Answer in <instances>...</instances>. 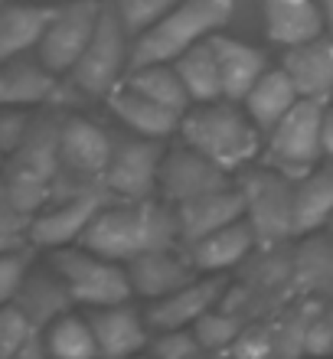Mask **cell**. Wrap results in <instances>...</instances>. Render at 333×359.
Returning <instances> with one entry per match:
<instances>
[{
  "label": "cell",
  "mask_w": 333,
  "mask_h": 359,
  "mask_svg": "<svg viewBox=\"0 0 333 359\" xmlns=\"http://www.w3.org/2000/svg\"><path fill=\"white\" fill-rule=\"evenodd\" d=\"M265 4L268 36L285 46H301L320 39L327 27V13L320 0H261Z\"/></svg>",
  "instance_id": "cell-18"
},
{
  "label": "cell",
  "mask_w": 333,
  "mask_h": 359,
  "mask_svg": "<svg viewBox=\"0 0 333 359\" xmlns=\"http://www.w3.org/2000/svg\"><path fill=\"white\" fill-rule=\"evenodd\" d=\"M124 86L137 88L141 95L154 98V102L163 104V108H173V111H180V114L190 111V102H193V98H190V92H186V86H183L180 72H177L170 62H163V66L131 69Z\"/></svg>",
  "instance_id": "cell-30"
},
{
  "label": "cell",
  "mask_w": 333,
  "mask_h": 359,
  "mask_svg": "<svg viewBox=\"0 0 333 359\" xmlns=\"http://www.w3.org/2000/svg\"><path fill=\"white\" fill-rule=\"evenodd\" d=\"M183 141L206 154L222 170H236L258 154V128L248 111H236V102H212L183 114Z\"/></svg>",
  "instance_id": "cell-4"
},
{
  "label": "cell",
  "mask_w": 333,
  "mask_h": 359,
  "mask_svg": "<svg viewBox=\"0 0 333 359\" xmlns=\"http://www.w3.org/2000/svg\"><path fill=\"white\" fill-rule=\"evenodd\" d=\"M210 46L216 49V59H219L226 102H245L248 92L258 86V79L265 76V56L238 39L222 36V33L210 36Z\"/></svg>",
  "instance_id": "cell-21"
},
{
  "label": "cell",
  "mask_w": 333,
  "mask_h": 359,
  "mask_svg": "<svg viewBox=\"0 0 333 359\" xmlns=\"http://www.w3.org/2000/svg\"><path fill=\"white\" fill-rule=\"evenodd\" d=\"M59 141H62V121L39 118L23 147L10 154L4 199L33 219L53 203V189H56L59 170H62Z\"/></svg>",
  "instance_id": "cell-3"
},
{
  "label": "cell",
  "mask_w": 333,
  "mask_h": 359,
  "mask_svg": "<svg viewBox=\"0 0 333 359\" xmlns=\"http://www.w3.org/2000/svg\"><path fill=\"white\" fill-rule=\"evenodd\" d=\"M245 193V219L255 229L258 242L275 245L281 238L297 236V187L275 167L255 170L242 180Z\"/></svg>",
  "instance_id": "cell-7"
},
{
  "label": "cell",
  "mask_w": 333,
  "mask_h": 359,
  "mask_svg": "<svg viewBox=\"0 0 333 359\" xmlns=\"http://www.w3.org/2000/svg\"><path fill=\"white\" fill-rule=\"evenodd\" d=\"M297 236H307L314 229L327 226L333 219V161L320 170H311L297 180Z\"/></svg>",
  "instance_id": "cell-28"
},
{
  "label": "cell",
  "mask_w": 333,
  "mask_h": 359,
  "mask_svg": "<svg viewBox=\"0 0 333 359\" xmlns=\"http://www.w3.org/2000/svg\"><path fill=\"white\" fill-rule=\"evenodd\" d=\"M59 92V79L53 69L43 62H29V59H10L0 76V102L7 108L17 104H46Z\"/></svg>",
  "instance_id": "cell-22"
},
{
  "label": "cell",
  "mask_w": 333,
  "mask_h": 359,
  "mask_svg": "<svg viewBox=\"0 0 333 359\" xmlns=\"http://www.w3.org/2000/svg\"><path fill=\"white\" fill-rule=\"evenodd\" d=\"M229 170H222L219 163H212L206 154H200L196 147L183 144L177 151H170L163 157L161 167V189L170 203H190V199L210 196V193H219L229 189Z\"/></svg>",
  "instance_id": "cell-12"
},
{
  "label": "cell",
  "mask_w": 333,
  "mask_h": 359,
  "mask_svg": "<svg viewBox=\"0 0 333 359\" xmlns=\"http://www.w3.org/2000/svg\"><path fill=\"white\" fill-rule=\"evenodd\" d=\"M297 102H301V92L291 82V76H287L285 69H275V72H265V76L258 79V86L248 92L245 111L261 131L271 134Z\"/></svg>",
  "instance_id": "cell-23"
},
{
  "label": "cell",
  "mask_w": 333,
  "mask_h": 359,
  "mask_svg": "<svg viewBox=\"0 0 333 359\" xmlns=\"http://www.w3.org/2000/svg\"><path fill=\"white\" fill-rule=\"evenodd\" d=\"M281 69L291 76L301 98L324 102L333 92V39H311L301 46H287Z\"/></svg>",
  "instance_id": "cell-19"
},
{
  "label": "cell",
  "mask_w": 333,
  "mask_h": 359,
  "mask_svg": "<svg viewBox=\"0 0 333 359\" xmlns=\"http://www.w3.org/2000/svg\"><path fill=\"white\" fill-rule=\"evenodd\" d=\"M33 118H29L27 111H17V108H10L7 114H4V121H0V147H4V154H17L20 147H23V141L29 137V131H33Z\"/></svg>",
  "instance_id": "cell-36"
},
{
  "label": "cell",
  "mask_w": 333,
  "mask_h": 359,
  "mask_svg": "<svg viewBox=\"0 0 333 359\" xmlns=\"http://www.w3.org/2000/svg\"><path fill=\"white\" fill-rule=\"evenodd\" d=\"M163 147L154 137H118L105 170V189L121 199H151L161 187Z\"/></svg>",
  "instance_id": "cell-10"
},
{
  "label": "cell",
  "mask_w": 333,
  "mask_h": 359,
  "mask_svg": "<svg viewBox=\"0 0 333 359\" xmlns=\"http://www.w3.org/2000/svg\"><path fill=\"white\" fill-rule=\"evenodd\" d=\"M29 278V248L0 252V301L10 304Z\"/></svg>",
  "instance_id": "cell-35"
},
{
  "label": "cell",
  "mask_w": 333,
  "mask_h": 359,
  "mask_svg": "<svg viewBox=\"0 0 333 359\" xmlns=\"http://www.w3.org/2000/svg\"><path fill=\"white\" fill-rule=\"evenodd\" d=\"M59 7H20V4H10L4 10V20H0V56L4 62L17 59L20 53L43 43L49 23L56 20Z\"/></svg>",
  "instance_id": "cell-25"
},
{
  "label": "cell",
  "mask_w": 333,
  "mask_h": 359,
  "mask_svg": "<svg viewBox=\"0 0 333 359\" xmlns=\"http://www.w3.org/2000/svg\"><path fill=\"white\" fill-rule=\"evenodd\" d=\"M10 304H17L20 311L36 323V330H43L53 320H59L62 313H69V307L76 301H72L66 281L56 271V274H29L27 284L20 287V294Z\"/></svg>",
  "instance_id": "cell-26"
},
{
  "label": "cell",
  "mask_w": 333,
  "mask_h": 359,
  "mask_svg": "<svg viewBox=\"0 0 333 359\" xmlns=\"http://www.w3.org/2000/svg\"><path fill=\"white\" fill-rule=\"evenodd\" d=\"M111 151L114 141L98 124L86 121V118H66L62 121V141H59V157H62L59 177L79 180L82 187H105Z\"/></svg>",
  "instance_id": "cell-11"
},
{
  "label": "cell",
  "mask_w": 333,
  "mask_h": 359,
  "mask_svg": "<svg viewBox=\"0 0 333 359\" xmlns=\"http://www.w3.org/2000/svg\"><path fill=\"white\" fill-rule=\"evenodd\" d=\"M324 4V13H327V27L333 29V0H320Z\"/></svg>",
  "instance_id": "cell-40"
},
{
  "label": "cell",
  "mask_w": 333,
  "mask_h": 359,
  "mask_svg": "<svg viewBox=\"0 0 333 359\" xmlns=\"http://www.w3.org/2000/svg\"><path fill=\"white\" fill-rule=\"evenodd\" d=\"M108 104H111V111L118 114V118H121L134 134H141V137H154V141H161V137L173 134L183 124L180 111L163 108V104H157L154 98L141 95L137 88H131V86L114 88V92L108 95Z\"/></svg>",
  "instance_id": "cell-20"
},
{
  "label": "cell",
  "mask_w": 333,
  "mask_h": 359,
  "mask_svg": "<svg viewBox=\"0 0 333 359\" xmlns=\"http://www.w3.org/2000/svg\"><path fill=\"white\" fill-rule=\"evenodd\" d=\"M327 323H330V330H333V307H330V313H327Z\"/></svg>",
  "instance_id": "cell-41"
},
{
  "label": "cell",
  "mask_w": 333,
  "mask_h": 359,
  "mask_svg": "<svg viewBox=\"0 0 333 359\" xmlns=\"http://www.w3.org/2000/svg\"><path fill=\"white\" fill-rule=\"evenodd\" d=\"M43 343L49 359H102L88 313H62L46 327Z\"/></svg>",
  "instance_id": "cell-29"
},
{
  "label": "cell",
  "mask_w": 333,
  "mask_h": 359,
  "mask_svg": "<svg viewBox=\"0 0 333 359\" xmlns=\"http://www.w3.org/2000/svg\"><path fill=\"white\" fill-rule=\"evenodd\" d=\"M297 281L317 291H333V238L314 236L294 255Z\"/></svg>",
  "instance_id": "cell-31"
},
{
  "label": "cell",
  "mask_w": 333,
  "mask_h": 359,
  "mask_svg": "<svg viewBox=\"0 0 333 359\" xmlns=\"http://www.w3.org/2000/svg\"><path fill=\"white\" fill-rule=\"evenodd\" d=\"M232 17V0H180L131 46V69L177 62L183 53L216 36Z\"/></svg>",
  "instance_id": "cell-2"
},
{
  "label": "cell",
  "mask_w": 333,
  "mask_h": 359,
  "mask_svg": "<svg viewBox=\"0 0 333 359\" xmlns=\"http://www.w3.org/2000/svg\"><path fill=\"white\" fill-rule=\"evenodd\" d=\"M36 323L17 304H4V311H0V359H13L23 346L36 340Z\"/></svg>",
  "instance_id": "cell-33"
},
{
  "label": "cell",
  "mask_w": 333,
  "mask_h": 359,
  "mask_svg": "<svg viewBox=\"0 0 333 359\" xmlns=\"http://www.w3.org/2000/svg\"><path fill=\"white\" fill-rule=\"evenodd\" d=\"M219 291H222V281L219 278H210V281H193L180 291L167 294L161 301L151 304V311L144 313L147 323H151L154 330H183V327H190L196 323L200 317L210 313V307L219 301Z\"/></svg>",
  "instance_id": "cell-17"
},
{
  "label": "cell",
  "mask_w": 333,
  "mask_h": 359,
  "mask_svg": "<svg viewBox=\"0 0 333 359\" xmlns=\"http://www.w3.org/2000/svg\"><path fill=\"white\" fill-rule=\"evenodd\" d=\"M177 242H180L177 209H167L163 203H151V199H121L98 212L79 245L128 265L147 252L177 248Z\"/></svg>",
  "instance_id": "cell-1"
},
{
  "label": "cell",
  "mask_w": 333,
  "mask_h": 359,
  "mask_svg": "<svg viewBox=\"0 0 333 359\" xmlns=\"http://www.w3.org/2000/svg\"><path fill=\"white\" fill-rule=\"evenodd\" d=\"M88 320H92V330H95L102 359H134L147 346V327L128 304L92 307Z\"/></svg>",
  "instance_id": "cell-16"
},
{
  "label": "cell",
  "mask_w": 333,
  "mask_h": 359,
  "mask_svg": "<svg viewBox=\"0 0 333 359\" xmlns=\"http://www.w3.org/2000/svg\"><path fill=\"white\" fill-rule=\"evenodd\" d=\"M193 337L196 343L210 346V350H219V346H229V343L238 340V320L229 317V313H206L200 320L193 323Z\"/></svg>",
  "instance_id": "cell-34"
},
{
  "label": "cell",
  "mask_w": 333,
  "mask_h": 359,
  "mask_svg": "<svg viewBox=\"0 0 333 359\" xmlns=\"http://www.w3.org/2000/svg\"><path fill=\"white\" fill-rule=\"evenodd\" d=\"M324 104L317 98H301L287 118L268 134L265 161L291 180H304L314 161L324 154Z\"/></svg>",
  "instance_id": "cell-6"
},
{
  "label": "cell",
  "mask_w": 333,
  "mask_h": 359,
  "mask_svg": "<svg viewBox=\"0 0 333 359\" xmlns=\"http://www.w3.org/2000/svg\"><path fill=\"white\" fill-rule=\"evenodd\" d=\"M193 258H183L177 248H161V252H147L128 262V274H131L134 294H144L151 301H161L167 294L180 291L186 284H193Z\"/></svg>",
  "instance_id": "cell-15"
},
{
  "label": "cell",
  "mask_w": 333,
  "mask_h": 359,
  "mask_svg": "<svg viewBox=\"0 0 333 359\" xmlns=\"http://www.w3.org/2000/svg\"><path fill=\"white\" fill-rule=\"evenodd\" d=\"M173 69L180 72L183 86L190 92V98L196 104H212L226 98L222 92V72H219V59H216V49L210 46V39L200 43V46H193L190 53H183Z\"/></svg>",
  "instance_id": "cell-27"
},
{
  "label": "cell",
  "mask_w": 333,
  "mask_h": 359,
  "mask_svg": "<svg viewBox=\"0 0 333 359\" xmlns=\"http://www.w3.org/2000/svg\"><path fill=\"white\" fill-rule=\"evenodd\" d=\"M255 242H258V236H255V229H252V222H248V219H238L232 226L212 232L210 238L190 245V258L200 271H226V268L238 265V262L252 252Z\"/></svg>",
  "instance_id": "cell-24"
},
{
  "label": "cell",
  "mask_w": 333,
  "mask_h": 359,
  "mask_svg": "<svg viewBox=\"0 0 333 359\" xmlns=\"http://www.w3.org/2000/svg\"><path fill=\"white\" fill-rule=\"evenodd\" d=\"M59 278L66 281L69 294L76 304L92 307H114V304H128L134 294L131 274L121 268V262L102 258L88 248H56L53 255Z\"/></svg>",
  "instance_id": "cell-5"
},
{
  "label": "cell",
  "mask_w": 333,
  "mask_h": 359,
  "mask_svg": "<svg viewBox=\"0 0 333 359\" xmlns=\"http://www.w3.org/2000/svg\"><path fill=\"white\" fill-rule=\"evenodd\" d=\"M102 209H105L102 189H88V193H79V196L56 199L53 206H46L33 219L29 242L43 248H66L72 242H82L86 229L95 222Z\"/></svg>",
  "instance_id": "cell-13"
},
{
  "label": "cell",
  "mask_w": 333,
  "mask_h": 359,
  "mask_svg": "<svg viewBox=\"0 0 333 359\" xmlns=\"http://www.w3.org/2000/svg\"><path fill=\"white\" fill-rule=\"evenodd\" d=\"M327 232H330V238H333V219H330V222H327Z\"/></svg>",
  "instance_id": "cell-42"
},
{
  "label": "cell",
  "mask_w": 333,
  "mask_h": 359,
  "mask_svg": "<svg viewBox=\"0 0 333 359\" xmlns=\"http://www.w3.org/2000/svg\"><path fill=\"white\" fill-rule=\"evenodd\" d=\"M238 219H245V193H242V189H232V187L177 206L180 238L186 242V248L203 242V238H210L212 232H219V229L238 222Z\"/></svg>",
  "instance_id": "cell-14"
},
{
  "label": "cell",
  "mask_w": 333,
  "mask_h": 359,
  "mask_svg": "<svg viewBox=\"0 0 333 359\" xmlns=\"http://www.w3.org/2000/svg\"><path fill=\"white\" fill-rule=\"evenodd\" d=\"M102 13H105L102 0H72L66 7H59L56 20L49 23L46 36L39 43V62L53 69L56 76L72 72L79 59L86 56L92 36H95Z\"/></svg>",
  "instance_id": "cell-9"
},
{
  "label": "cell",
  "mask_w": 333,
  "mask_h": 359,
  "mask_svg": "<svg viewBox=\"0 0 333 359\" xmlns=\"http://www.w3.org/2000/svg\"><path fill=\"white\" fill-rule=\"evenodd\" d=\"M111 10L118 13V20L124 23V29L131 36H141L144 29H151L163 13H170L180 0H108Z\"/></svg>",
  "instance_id": "cell-32"
},
{
  "label": "cell",
  "mask_w": 333,
  "mask_h": 359,
  "mask_svg": "<svg viewBox=\"0 0 333 359\" xmlns=\"http://www.w3.org/2000/svg\"><path fill=\"white\" fill-rule=\"evenodd\" d=\"M128 29L118 20V13L111 10V4H105L102 23H98L95 36L88 43L86 56L76 62V69L69 72L72 88L88 98H108L118 88L124 69H131V49H128Z\"/></svg>",
  "instance_id": "cell-8"
},
{
  "label": "cell",
  "mask_w": 333,
  "mask_h": 359,
  "mask_svg": "<svg viewBox=\"0 0 333 359\" xmlns=\"http://www.w3.org/2000/svg\"><path fill=\"white\" fill-rule=\"evenodd\" d=\"M13 359H49V353H46V343H43V340H39V337H36V340L29 343V346H23V350H20Z\"/></svg>",
  "instance_id": "cell-38"
},
{
  "label": "cell",
  "mask_w": 333,
  "mask_h": 359,
  "mask_svg": "<svg viewBox=\"0 0 333 359\" xmlns=\"http://www.w3.org/2000/svg\"><path fill=\"white\" fill-rule=\"evenodd\" d=\"M324 154L333 161V111H327L324 118Z\"/></svg>",
  "instance_id": "cell-39"
},
{
  "label": "cell",
  "mask_w": 333,
  "mask_h": 359,
  "mask_svg": "<svg viewBox=\"0 0 333 359\" xmlns=\"http://www.w3.org/2000/svg\"><path fill=\"white\" fill-rule=\"evenodd\" d=\"M196 337H186L183 330H170L163 340H157L154 346V359H186L193 350H196Z\"/></svg>",
  "instance_id": "cell-37"
}]
</instances>
